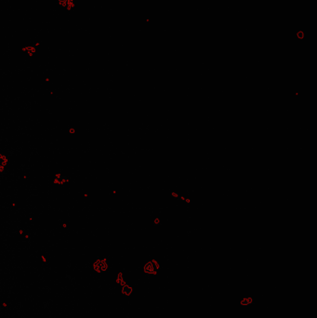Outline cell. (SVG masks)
<instances>
[{"label": "cell", "instance_id": "obj_1", "mask_svg": "<svg viewBox=\"0 0 317 318\" xmlns=\"http://www.w3.org/2000/svg\"><path fill=\"white\" fill-rule=\"evenodd\" d=\"M107 269H108V263H107L105 259H97V261L93 263V270L97 274L105 273V272L107 271Z\"/></svg>", "mask_w": 317, "mask_h": 318}, {"label": "cell", "instance_id": "obj_2", "mask_svg": "<svg viewBox=\"0 0 317 318\" xmlns=\"http://www.w3.org/2000/svg\"><path fill=\"white\" fill-rule=\"evenodd\" d=\"M159 268V265L157 264V262L155 261H150L148 263H146L143 267L144 273L147 274H156V269Z\"/></svg>", "mask_w": 317, "mask_h": 318}, {"label": "cell", "instance_id": "obj_3", "mask_svg": "<svg viewBox=\"0 0 317 318\" xmlns=\"http://www.w3.org/2000/svg\"><path fill=\"white\" fill-rule=\"evenodd\" d=\"M169 195H170V197H171V198L176 199V200H181V201H182V202H184L186 204H190L191 203V199L190 198H187V197H185V196L181 195L180 194H179V192H171Z\"/></svg>", "mask_w": 317, "mask_h": 318}, {"label": "cell", "instance_id": "obj_4", "mask_svg": "<svg viewBox=\"0 0 317 318\" xmlns=\"http://www.w3.org/2000/svg\"><path fill=\"white\" fill-rule=\"evenodd\" d=\"M58 4L70 10L74 6V0H58Z\"/></svg>", "mask_w": 317, "mask_h": 318}, {"label": "cell", "instance_id": "obj_5", "mask_svg": "<svg viewBox=\"0 0 317 318\" xmlns=\"http://www.w3.org/2000/svg\"><path fill=\"white\" fill-rule=\"evenodd\" d=\"M133 292V288L131 287H129L128 285L124 284L122 286V293L125 296H129Z\"/></svg>", "mask_w": 317, "mask_h": 318}, {"label": "cell", "instance_id": "obj_6", "mask_svg": "<svg viewBox=\"0 0 317 318\" xmlns=\"http://www.w3.org/2000/svg\"><path fill=\"white\" fill-rule=\"evenodd\" d=\"M253 299H251L250 297H247V298H245L241 300V305L242 306H249V305H251L253 303Z\"/></svg>", "mask_w": 317, "mask_h": 318}, {"label": "cell", "instance_id": "obj_7", "mask_svg": "<svg viewBox=\"0 0 317 318\" xmlns=\"http://www.w3.org/2000/svg\"><path fill=\"white\" fill-rule=\"evenodd\" d=\"M153 226H160L162 224V221H161V220L159 219V218H155V219H154L153 221Z\"/></svg>", "mask_w": 317, "mask_h": 318}, {"label": "cell", "instance_id": "obj_8", "mask_svg": "<svg viewBox=\"0 0 317 318\" xmlns=\"http://www.w3.org/2000/svg\"><path fill=\"white\" fill-rule=\"evenodd\" d=\"M304 36H305V33H304V32H302V31H299V32L297 33V37H298L299 39H303V38H304Z\"/></svg>", "mask_w": 317, "mask_h": 318}, {"label": "cell", "instance_id": "obj_9", "mask_svg": "<svg viewBox=\"0 0 317 318\" xmlns=\"http://www.w3.org/2000/svg\"><path fill=\"white\" fill-rule=\"evenodd\" d=\"M66 181H67V178H66L65 177V176H59V179H56V182H61V183L62 182H66Z\"/></svg>", "mask_w": 317, "mask_h": 318}, {"label": "cell", "instance_id": "obj_10", "mask_svg": "<svg viewBox=\"0 0 317 318\" xmlns=\"http://www.w3.org/2000/svg\"><path fill=\"white\" fill-rule=\"evenodd\" d=\"M70 133H71V134H74V128H71V129H70Z\"/></svg>", "mask_w": 317, "mask_h": 318}]
</instances>
